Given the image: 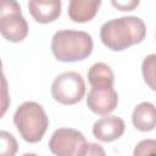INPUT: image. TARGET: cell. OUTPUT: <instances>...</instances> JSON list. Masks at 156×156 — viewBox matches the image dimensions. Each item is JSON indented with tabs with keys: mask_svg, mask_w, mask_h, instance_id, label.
Wrapping results in <instances>:
<instances>
[{
	"mask_svg": "<svg viewBox=\"0 0 156 156\" xmlns=\"http://www.w3.org/2000/svg\"><path fill=\"white\" fill-rule=\"evenodd\" d=\"M146 37V26L136 16H123L105 22L100 28V39L111 51H123L141 43Z\"/></svg>",
	"mask_w": 156,
	"mask_h": 156,
	"instance_id": "obj_1",
	"label": "cell"
},
{
	"mask_svg": "<svg viewBox=\"0 0 156 156\" xmlns=\"http://www.w3.org/2000/svg\"><path fill=\"white\" fill-rule=\"evenodd\" d=\"M93 48V38L84 30H57L51 39L52 55L61 62L83 61L91 55Z\"/></svg>",
	"mask_w": 156,
	"mask_h": 156,
	"instance_id": "obj_2",
	"label": "cell"
},
{
	"mask_svg": "<svg viewBox=\"0 0 156 156\" xmlns=\"http://www.w3.org/2000/svg\"><path fill=\"white\" fill-rule=\"evenodd\" d=\"M13 124L23 140L35 144L44 136L49 127V117L40 104L24 101L15 111Z\"/></svg>",
	"mask_w": 156,
	"mask_h": 156,
	"instance_id": "obj_3",
	"label": "cell"
},
{
	"mask_svg": "<svg viewBox=\"0 0 156 156\" xmlns=\"http://www.w3.org/2000/svg\"><path fill=\"white\" fill-rule=\"evenodd\" d=\"M28 23L17 0H0V34L11 43H20L28 35Z\"/></svg>",
	"mask_w": 156,
	"mask_h": 156,
	"instance_id": "obj_4",
	"label": "cell"
},
{
	"mask_svg": "<svg viewBox=\"0 0 156 156\" xmlns=\"http://www.w3.org/2000/svg\"><path fill=\"white\" fill-rule=\"evenodd\" d=\"M54 100L62 105H74L85 95V82L80 73L74 71L63 72L54 79L51 84Z\"/></svg>",
	"mask_w": 156,
	"mask_h": 156,
	"instance_id": "obj_5",
	"label": "cell"
},
{
	"mask_svg": "<svg viewBox=\"0 0 156 156\" xmlns=\"http://www.w3.org/2000/svg\"><path fill=\"white\" fill-rule=\"evenodd\" d=\"M85 145L83 133L73 128H58L49 140V149L56 156H83Z\"/></svg>",
	"mask_w": 156,
	"mask_h": 156,
	"instance_id": "obj_6",
	"label": "cell"
},
{
	"mask_svg": "<svg viewBox=\"0 0 156 156\" xmlns=\"http://www.w3.org/2000/svg\"><path fill=\"white\" fill-rule=\"evenodd\" d=\"M118 105V94L113 87L94 88L88 91L87 106L88 108L100 116L110 115Z\"/></svg>",
	"mask_w": 156,
	"mask_h": 156,
	"instance_id": "obj_7",
	"label": "cell"
},
{
	"mask_svg": "<svg viewBox=\"0 0 156 156\" xmlns=\"http://www.w3.org/2000/svg\"><path fill=\"white\" fill-rule=\"evenodd\" d=\"M126 130L124 121L117 116H108L99 118L93 124V135L104 143H111L119 139Z\"/></svg>",
	"mask_w": 156,
	"mask_h": 156,
	"instance_id": "obj_8",
	"label": "cell"
},
{
	"mask_svg": "<svg viewBox=\"0 0 156 156\" xmlns=\"http://www.w3.org/2000/svg\"><path fill=\"white\" fill-rule=\"evenodd\" d=\"M62 0H28V10L35 22L46 24L56 21L61 15Z\"/></svg>",
	"mask_w": 156,
	"mask_h": 156,
	"instance_id": "obj_9",
	"label": "cell"
},
{
	"mask_svg": "<svg viewBox=\"0 0 156 156\" xmlns=\"http://www.w3.org/2000/svg\"><path fill=\"white\" fill-rule=\"evenodd\" d=\"M101 5V0H69L68 2V17L76 23H85L98 15Z\"/></svg>",
	"mask_w": 156,
	"mask_h": 156,
	"instance_id": "obj_10",
	"label": "cell"
},
{
	"mask_svg": "<svg viewBox=\"0 0 156 156\" xmlns=\"http://www.w3.org/2000/svg\"><path fill=\"white\" fill-rule=\"evenodd\" d=\"M132 123L140 132H150L156 126L155 105L150 101H144L136 105L132 113Z\"/></svg>",
	"mask_w": 156,
	"mask_h": 156,
	"instance_id": "obj_11",
	"label": "cell"
},
{
	"mask_svg": "<svg viewBox=\"0 0 156 156\" xmlns=\"http://www.w3.org/2000/svg\"><path fill=\"white\" fill-rule=\"evenodd\" d=\"M88 82L94 88L113 87L115 74L111 67L104 62H96L88 71Z\"/></svg>",
	"mask_w": 156,
	"mask_h": 156,
	"instance_id": "obj_12",
	"label": "cell"
},
{
	"mask_svg": "<svg viewBox=\"0 0 156 156\" xmlns=\"http://www.w3.org/2000/svg\"><path fill=\"white\" fill-rule=\"evenodd\" d=\"M17 150L18 143L16 138L6 130H0V156H13Z\"/></svg>",
	"mask_w": 156,
	"mask_h": 156,
	"instance_id": "obj_13",
	"label": "cell"
},
{
	"mask_svg": "<svg viewBox=\"0 0 156 156\" xmlns=\"http://www.w3.org/2000/svg\"><path fill=\"white\" fill-rule=\"evenodd\" d=\"M10 93H9V83L2 72V61L0 58V118L5 116L10 107Z\"/></svg>",
	"mask_w": 156,
	"mask_h": 156,
	"instance_id": "obj_14",
	"label": "cell"
},
{
	"mask_svg": "<svg viewBox=\"0 0 156 156\" xmlns=\"http://www.w3.org/2000/svg\"><path fill=\"white\" fill-rule=\"evenodd\" d=\"M155 54H150L147 55L141 65V72H143V77L145 83L151 88V90H155Z\"/></svg>",
	"mask_w": 156,
	"mask_h": 156,
	"instance_id": "obj_15",
	"label": "cell"
},
{
	"mask_svg": "<svg viewBox=\"0 0 156 156\" xmlns=\"http://www.w3.org/2000/svg\"><path fill=\"white\" fill-rule=\"evenodd\" d=\"M155 146H156V141L154 139H146L140 141L135 149H134V155L139 156V155H147V154H152L155 151Z\"/></svg>",
	"mask_w": 156,
	"mask_h": 156,
	"instance_id": "obj_16",
	"label": "cell"
},
{
	"mask_svg": "<svg viewBox=\"0 0 156 156\" xmlns=\"http://www.w3.org/2000/svg\"><path fill=\"white\" fill-rule=\"evenodd\" d=\"M111 4L119 11H134L139 6L140 0H111Z\"/></svg>",
	"mask_w": 156,
	"mask_h": 156,
	"instance_id": "obj_17",
	"label": "cell"
},
{
	"mask_svg": "<svg viewBox=\"0 0 156 156\" xmlns=\"http://www.w3.org/2000/svg\"><path fill=\"white\" fill-rule=\"evenodd\" d=\"M93 156V155H105V150L101 147V145L95 144V143H89L87 141V145L84 147V155L83 156Z\"/></svg>",
	"mask_w": 156,
	"mask_h": 156,
	"instance_id": "obj_18",
	"label": "cell"
}]
</instances>
